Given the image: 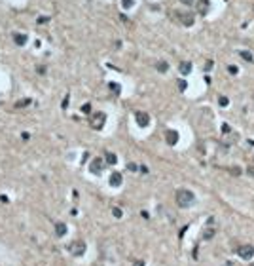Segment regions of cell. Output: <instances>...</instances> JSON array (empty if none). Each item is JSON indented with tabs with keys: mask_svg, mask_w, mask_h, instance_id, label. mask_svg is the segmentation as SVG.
<instances>
[{
	"mask_svg": "<svg viewBox=\"0 0 254 266\" xmlns=\"http://www.w3.org/2000/svg\"><path fill=\"white\" fill-rule=\"evenodd\" d=\"M174 200L180 207H190L195 202V194L192 190H188V188H178L176 194H174Z\"/></svg>",
	"mask_w": 254,
	"mask_h": 266,
	"instance_id": "6da1fadb",
	"label": "cell"
},
{
	"mask_svg": "<svg viewBox=\"0 0 254 266\" xmlns=\"http://www.w3.org/2000/svg\"><path fill=\"white\" fill-rule=\"evenodd\" d=\"M68 251L74 255V257H82V255L85 253V243L80 241V240H78V241H72L70 245H68Z\"/></svg>",
	"mask_w": 254,
	"mask_h": 266,
	"instance_id": "7a4b0ae2",
	"label": "cell"
},
{
	"mask_svg": "<svg viewBox=\"0 0 254 266\" xmlns=\"http://www.w3.org/2000/svg\"><path fill=\"white\" fill-rule=\"evenodd\" d=\"M237 255L243 260H248L254 257V247L252 245H241V247H237Z\"/></svg>",
	"mask_w": 254,
	"mask_h": 266,
	"instance_id": "3957f363",
	"label": "cell"
},
{
	"mask_svg": "<svg viewBox=\"0 0 254 266\" xmlns=\"http://www.w3.org/2000/svg\"><path fill=\"white\" fill-rule=\"evenodd\" d=\"M174 17L178 19L182 25H186V27H192V25H193V15H192V14H186V12H174Z\"/></svg>",
	"mask_w": 254,
	"mask_h": 266,
	"instance_id": "277c9868",
	"label": "cell"
},
{
	"mask_svg": "<svg viewBox=\"0 0 254 266\" xmlns=\"http://www.w3.org/2000/svg\"><path fill=\"white\" fill-rule=\"evenodd\" d=\"M104 122H106V114L104 112H97L91 118V126H93V129H101L104 126Z\"/></svg>",
	"mask_w": 254,
	"mask_h": 266,
	"instance_id": "5b68a950",
	"label": "cell"
},
{
	"mask_svg": "<svg viewBox=\"0 0 254 266\" xmlns=\"http://www.w3.org/2000/svg\"><path fill=\"white\" fill-rule=\"evenodd\" d=\"M135 118H137V124H139L140 127L150 126V116H148V112H142V110H139V112L135 114Z\"/></svg>",
	"mask_w": 254,
	"mask_h": 266,
	"instance_id": "8992f818",
	"label": "cell"
},
{
	"mask_svg": "<svg viewBox=\"0 0 254 266\" xmlns=\"http://www.w3.org/2000/svg\"><path fill=\"white\" fill-rule=\"evenodd\" d=\"M195 6H197V12L201 15H207V12L211 10V0H197Z\"/></svg>",
	"mask_w": 254,
	"mask_h": 266,
	"instance_id": "52a82bcc",
	"label": "cell"
},
{
	"mask_svg": "<svg viewBox=\"0 0 254 266\" xmlns=\"http://www.w3.org/2000/svg\"><path fill=\"white\" fill-rule=\"evenodd\" d=\"M89 171L95 173V175L101 173V171H103V160H101V158H95V160L89 163Z\"/></svg>",
	"mask_w": 254,
	"mask_h": 266,
	"instance_id": "ba28073f",
	"label": "cell"
},
{
	"mask_svg": "<svg viewBox=\"0 0 254 266\" xmlns=\"http://www.w3.org/2000/svg\"><path fill=\"white\" fill-rule=\"evenodd\" d=\"M165 139H167L169 145H176V143H178V133L174 129H167L165 131Z\"/></svg>",
	"mask_w": 254,
	"mask_h": 266,
	"instance_id": "9c48e42d",
	"label": "cell"
},
{
	"mask_svg": "<svg viewBox=\"0 0 254 266\" xmlns=\"http://www.w3.org/2000/svg\"><path fill=\"white\" fill-rule=\"evenodd\" d=\"M121 181H123V177H121V173L114 171L112 175H110V184H112V186H121Z\"/></svg>",
	"mask_w": 254,
	"mask_h": 266,
	"instance_id": "30bf717a",
	"label": "cell"
},
{
	"mask_svg": "<svg viewBox=\"0 0 254 266\" xmlns=\"http://www.w3.org/2000/svg\"><path fill=\"white\" fill-rule=\"evenodd\" d=\"M14 42L17 46H25L27 44V34H21V32H14Z\"/></svg>",
	"mask_w": 254,
	"mask_h": 266,
	"instance_id": "8fae6325",
	"label": "cell"
},
{
	"mask_svg": "<svg viewBox=\"0 0 254 266\" xmlns=\"http://www.w3.org/2000/svg\"><path fill=\"white\" fill-rule=\"evenodd\" d=\"M178 71H180V74H190L192 72V63H188V61H182L180 65H178Z\"/></svg>",
	"mask_w": 254,
	"mask_h": 266,
	"instance_id": "7c38bea8",
	"label": "cell"
},
{
	"mask_svg": "<svg viewBox=\"0 0 254 266\" xmlns=\"http://www.w3.org/2000/svg\"><path fill=\"white\" fill-rule=\"evenodd\" d=\"M55 234H57L59 238L64 236V234H67V224H64V223H55Z\"/></svg>",
	"mask_w": 254,
	"mask_h": 266,
	"instance_id": "4fadbf2b",
	"label": "cell"
},
{
	"mask_svg": "<svg viewBox=\"0 0 254 266\" xmlns=\"http://www.w3.org/2000/svg\"><path fill=\"white\" fill-rule=\"evenodd\" d=\"M104 158H106V163L108 165H116V162H118V156L114 152H104Z\"/></svg>",
	"mask_w": 254,
	"mask_h": 266,
	"instance_id": "5bb4252c",
	"label": "cell"
},
{
	"mask_svg": "<svg viewBox=\"0 0 254 266\" xmlns=\"http://www.w3.org/2000/svg\"><path fill=\"white\" fill-rule=\"evenodd\" d=\"M239 55H241V57L245 59V61L252 63V53H250V51H247V50H241V51H239Z\"/></svg>",
	"mask_w": 254,
	"mask_h": 266,
	"instance_id": "9a60e30c",
	"label": "cell"
},
{
	"mask_svg": "<svg viewBox=\"0 0 254 266\" xmlns=\"http://www.w3.org/2000/svg\"><path fill=\"white\" fill-rule=\"evenodd\" d=\"M156 69H158L159 72H167V71H169V65L165 63V61H159V63L156 65Z\"/></svg>",
	"mask_w": 254,
	"mask_h": 266,
	"instance_id": "2e32d148",
	"label": "cell"
},
{
	"mask_svg": "<svg viewBox=\"0 0 254 266\" xmlns=\"http://www.w3.org/2000/svg\"><path fill=\"white\" fill-rule=\"evenodd\" d=\"M110 90H112L116 95H119V91H121V87L118 86V84H114V82H110Z\"/></svg>",
	"mask_w": 254,
	"mask_h": 266,
	"instance_id": "e0dca14e",
	"label": "cell"
},
{
	"mask_svg": "<svg viewBox=\"0 0 254 266\" xmlns=\"http://www.w3.org/2000/svg\"><path fill=\"white\" fill-rule=\"evenodd\" d=\"M213 236H214V230H213V228H209V230L205 232V234H203V238H205V240H211Z\"/></svg>",
	"mask_w": 254,
	"mask_h": 266,
	"instance_id": "ac0fdd59",
	"label": "cell"
},
{
	"mask_svg": "<svg viewBox=\"0 0 254 266\" xmlns=\"http://www.w3.org/2000/svg\"><path fill=\"white\" fill-rule=\"evenodd\" d=\"M112 215H114L116 219H121V209H119V207H112Z\"/></svg>",
	"mask_w": 254,
	"mask_h": 266,
	"instance_id": "d6986e66",
	"label": "cell"
},
{
	"mask_svg": "<svg viewBox=\"0 0 254 266\" xmlns=\"http://www.w3.org/2000/svg\"><path fill=\"white\" fill-rule=\"evenodd\" d=\"M133 4H135V0H121V6L123 8H131Z\"/></svg>",
	"mask_w": 254,
	"mask_h": 266,
	"instance_id": "ffe728a7",
	"label": "cell"
},
{
	"mask_svg": "<svg viewBox=\"0 0 254 266\" xmlns=\"http://www.w3.org/2000/svg\"><path fill=\"white\" fill-rule=\"evenodd\" d=\"M82 112H84V114H89V112H91V105H89V103H85V105L82 107Z\"/></svg>",
	"mask_w": 254,
	"mask_h": 266,
	"instance_id": "44dd1931",
	"label": "cell"
},
{
	"mask_svg": "<svg viewBox=\"0 0 254 266\" xmlns=\"http://www.w3.org/2000/svg\"><path fill=\"white\" fill-rule=\"evenodd\" d=\"M68 103H70V97L67 95V97L63 99V103H61V107H63V108H68Z\"/></svg>",
	"mask_w": 254,
	"mask_h": 266,
	"instance_id": "7402d4cb",
	"label": "cell"
},
{
	"mask_svg": "<svg viewBox=\"0 0 254 266\" xmlns=\"http://www.w3.org/2000/svg\"><path fill=\"white\" fill-rule=\"evenodd\" d=\"M218 103L222 105V107H228V103H229V101H228V97H220V99H218Z\"/></svg>",
	"mask_w": 254,
	"mask_h": 266,
	"instance_id": "603a6c76",
	"label": "cell"
},
{
	"mask_svg": "<svg viewBox=\"0 0 254 266\" xmlns=\"http://www.w3.org/2000/svg\"><path fill=\"white\" fill-rule=\"evenodd\" d=\"M29 103H30V99H25L23 103H17V105H15V108H21V107H27Z\"/></svg>",
	"mask_w": 254,
	"mask_h": 266,
	"instance_id": "cb8c5ba5",
	"label": "cell"
},
{
	"mask_svg": "<svg viewBox=\"0 0 254 266\" xmlns=\"http://www.w3.org/2000/svg\"><path fill=\"white\" fill-rule=\"evenodd\" d=\"M228 72H229V74H237L239 71H237V66H233V65H231V66H228Z\"/></svg>",
	"mask_w": 254,
	"mask_h": 266,
	"instance_id": "d4e9b609",
	"label": "cell"
},
{
	"mask_svg": "<svg viewBox=\"0 0 254 266\" xmlns=\"http://www.w3.org/2000/svg\"><path fill=\"white\" fill-rule=\"evenodd\" d=\"M178 90H180V91L186 90V82H184V80H178Z\"/></svg>",
	"mask_w": 254,
	"mask_h": 266,
	"instance_id": "484cf974",
	"label": "cell"
},
{
	"mask_svg": "<svg viewBox=\"0 0 254 266\" xmlns=\"http://www.w3.org/2000/svg\"><path fill=\"white\" fill-rule=\"evenodd\" d=\"M48 21H49V17H48V15H42V17L38 19V23H48Z\"/></svg>",
	"mask_w": 254,
	"mask_h": 266,
	"instance_id": "4316f807",
	"label": "cell"
},
{
	"mask_svg": "<svg viewBox=\"0 0 254 266\" xmlns=\"http://www.w3.org/2000/svg\"><path fill=\"white\" fill-rule=\"evenodd\" d=\"M127 169L129 171H137V163H127Z\"/></svg>",
	"mask_w": 254,
	"mask_h": 266,
	"instance_id": "83f0119b",
	"label": "cell"
},
{
	"mask_svg": "<svg viewBox=\"0 0 254 266\" xmlns=\"http://www.w3.org/2000/svg\"><path fill=\"white\" fill-rule=\"evenodd\" d=\"M180 2H182V4H186V6H192V4L195 2V0H180Z\"/></svg>",
	"mask_w": 254,
	"mask_h": 266,
	"instance_id": "f1b7e54d",
	"label": "cell"
},
{
	"mask_svg": "<svg viewBox=\"0 0 254 266\" xmlns=\"http://www.w3.org/2000/svg\"><path fill=\"white\" fill-rule=\"evenodd\" d=\"M0 202H2V204H8V196L2 194V196H0Z\"/></svg>",
	"mask_w": 254,
	"mask_h": 266,
	"instance_id": "f546056e",
	"label": "cell"
},
{
	"mask_svg": "<svg viewBox=\"0 0 254 266\" xmlns=\"http://www.w3.org/2000/svg\"><path fill=\"white\" fill-rule=\"evenodd\" d=\"M205 69L209 71V69H213V61H207V65H205Z\"/></svg>",
	"mask_w": 254,
	"mask_h": 266,
	"instance_id": "4dcf8cb0",
	"label": "cell"
},
{
	"mask_svg": "<svg viewBox=\"0 0 254 266\" xmlns=\"http://www.w3.org/2000/svg\"><path fill=\"white\" fill-rule=\"evenodd\" d=\"M87 158H89V152H85V154H84V156H82V163H84V162H85Z\"/></svg>",
	"mask_w": 254,
	"mask_h": 266,
	"instance_id": "1f68e13d",
	"label": "cell"
},
{
	"mask_svg": "<svg viewBox=\"0 0 254 266\" xmlns=\"http://www.w3.org/2000/svg\"><path fill=\"white\" fill-rule=\"evenodd\" d=\"M135 266H144V262H142V260H139V262H137Z\"/></svg>",
	"mask_w": 254,
	"mask_h": 266,
	"instance_id": "d6a6232c",
	"label": "cell"
},
{
	"mask_svg": "<svg viewBox=\"0 0 254 266\" xmlns=\"http://www.w3.org/2000/svg\"><path fill=\"white\" fill-rule=\"evenodd\" d=\"M248 173H250V175H254V167H248Z\"/></svg>",
	"mask_w": 254,
	"mask_h": 266,
	"instance_id": "836d02e7",
	"label": "cell"
},
{
	"mask_svg": "<svg viewBox=\"0 0 254 266\" xmlns=\"http://www.w3.org/2000/svg\"><path fill=\"white\" fill-rule=\"evenodd\" d=\"M250 266H254V262H252V264H250Z\"/></svg>",
	"mask_w": 254,
	"mask_h": 266,
	"instance_id": "e575fe53",
	"label": "cell"
}]
</instances>
